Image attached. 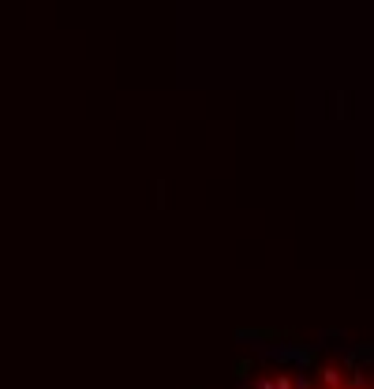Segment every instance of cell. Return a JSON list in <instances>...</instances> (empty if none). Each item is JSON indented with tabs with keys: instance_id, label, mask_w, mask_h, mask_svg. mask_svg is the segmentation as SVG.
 Wrapping results in <instances>:
<instances>
[{
	"instance_id": "obj_1",
	"label": "cell",
	"mask_w": 374,
	"mask_h": 389,
	"mask_svg": "<svg viewBox=\"0 0 374 389\" xmlns=\"http://www.w3.org/2000/svg\"><path fill=\"white\" fill-rule=\"evenodd\" d=\"M299 389H374L367 382H352V378H318V382H307Z\"/></svg>"
}]
</instances>
